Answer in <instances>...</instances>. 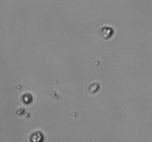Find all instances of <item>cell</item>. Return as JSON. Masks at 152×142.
I'll use <instances>...</instances> for the list:
<instances>
[{
  "label": "cell",
  "mask_w": 152,
  "mask_h": 142,
  "mask_svg": "<svg viewBox=\"0 0 152 142\" xmlns=\"http://www.w3.org/2000/svg\"><path fill=\"white\" fill-rule=\"evenodd\" d=\"M114 30L108 26H104L100 29V34L104 39H109L112 37Z\"/></svg>",
  "instance_id": "obj_1"
},
{
  "label": "cell",
  "mask_w": 152,
  "mask_h": 142,
  "mask_svg": "<svg viewBox=\"0 0 152 142\" xmlns=\"http://www.w3.org/2000/svg\"><path fill=\"white\" fill-rule=\"evenodd\" d=\"M33 135H34V136H36V139H34V141H32L31 142H39L38 141V138L39 140H41V141H42L43 139V135L42 132H40L39 131H37V132H33Z\"/></svg>",
  "instance_id": "obj_2"
}]
</instances>
